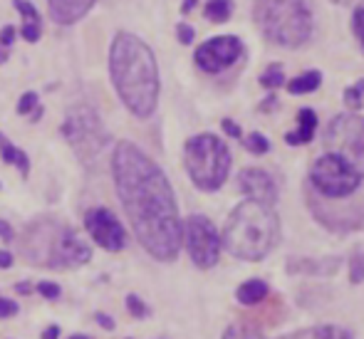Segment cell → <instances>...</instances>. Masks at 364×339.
I'll return each mask as SVG.
<instances>
[{"instance_id": "ab89813d", "label": "cell", "mask_w": 364, "mask_h": 339, "mask_svg": "<svg viewBox=\"0 0 364 339\" xmlns=\"http://www.w3.org/2000/svg\"><path fill=\"white\" fill-rule=\"evenodd\" d=\"M196 3L198 0H183V5H181V13L186 15V13H191L193 8H196Z\"/></svg>"}, {"instance_id": "3957f363", "label": "cell", "mask_w": 364, "mask_h": 339, "mask_svg": "<svg viewBox=\"0 0 364 339\" xmlns=\"http://www.w3.org/2000/svg\"><path fill=\"white\" fill-rule=\"evenodd\" d=\"M278 235L280 225L273 205H263L248 198L245 203L235 205V210L228 215L220 243L230 255L255 263L275 248Z\"/></svg>"}, {"instance_id": "60d3db41", "label": "cell", "mask_w": 364, "mask_h": 339, "mask_svg": "<svg viewBox=\"0 0 364 339\" xmlns=\"http://www.w3.org/2000/svg\"><path fill=\"white\" fill-rule=\"evenodd\" d=\"M275 104H278V99H275V97H270V99H265V102H263V107H260V109H263V112L275 109Z\"/></svg>"}, {"instance_id": "4dcf8cb0", "label": "cell", "mask_w": 364, "mask_h": 339, "mask_svg": "<svg viewBox=\"0 0 364 339\" xmlns=\"http://www.w3.org/2000/svg\"><path fill=\"white\" fill-rule=\"evenodd\" d=\"M15 315H18V302L3 300V297H0V320H5V317H15Z\"/></svg>"}, {"instance_id": "d590c367", "label": "cell", "mask_w": 364, "mask_h": 339, "mask_svg": "<svg viewBox=\"0 0 364 339\" xmlns=\"http://www.w3.org/2000/svg\"><path fill=\"white\" fill-rule=\"evenodd\" d=\"M0 238H3V243H10V240H13V228H10L5 220H0Z\"/></svg>"}, {"instance_id": "7a4b0ae2", "label": "cell", "mask_w": 364, "mask_h": 339, "mask_svg": "<svg viewBox=\"0 0 364 339\" xmlns=\"http://www.w3.org/2000/svg\"><path fill=\"white\" fill-rule=\"evenodd\" d=\"M109 70L127 109L139 119L151 117L159 102V68L144 40L132 33L117 35L109 53Z\"/></svg>"}, {"instance_id": "52a82bcc", "label": "cell", "mask_w": 364, "mask_h": 339, "mask_svg": "<svg viewBox=\"0 0 364 339\" xmlns=\"http://www.w3.org/2000/svg\"><path fill=\"white\" fill-rule=\"evenodd\" d=\"M310 183L315 188V193L332 201L347 198L360 188L362 173L357 171L352 163H347L342 156L327 151L325 156H320L310 168Z\"/></svg>"}, {"instance_id": "8992f818", "label": "cell", "mask_w": 364, "mask_h": 339, "mask_svg": "<svg viewBox=\"0 0 364 339\" xmlns=\"http://www.w3.org/2000/svg\"><path fill=\"white\" fill-rule=\"evenodd\" d=\"M183 161L191 181L201 191H218L230 171V151L218 136L198 134L186 141Z\"/></svg>"}, {"instance_id": "836d02e7", "label": "cell", "mask_w": 364, "mask_h": 339, "mask_svg": "<svg viewBox=\"0 0 364 339\" xmlns=\"http://www.w3.org/2000/svg\"><path fill=\"white\" fill-rule=\"evenodd\" d=\"M220 127H223V131H225V134H228V136L240 139V127L235 124L233 119H223V122H220Z\"/></svg>"}, {"instance_id": "ac0fdd59", "label": "cell", "mask_w": 364, "mask_h": 339, "mask_svg": "<svg viewBox=\"0 0 364 339\" xmlns=\"http://www.w3.org/2000/svg\"><path fill=\"white\" fill-rule=\"evenodd\" d=\"M320 85H322V75L317 70H310V72H305V75L290 80L288 92L290 95H307V92H315Z\"/></svg>"}, {"instance_id": "4fadbf2b", "label": "cell", "mask_w": 364, "mask_h": 339, "mask_svg": "<svg viewBox=\"0 0 364 339\" xmlns=\"http://www.w3.org/2000/svg\"><path fill=\"white\" fill-rule=\"evenodd\" d=\"M238 186L250 201H258L263 205H273L278 201V186L263 168H243L238 173Z\"/></svg>"}, {"instance_id": "cb8c5ba5", "label": "cell", "mask_w": 364, "mask_h": 339, "mask_svg": "<svg viewBox=\"0 0 364 339\" xmlns=\"http://www.w3.org/2000/svg\"><path fill=\"white\" fill-rule=\"evenodd\" d=\"M312 339H352V335L342 327H335V325H327V327H317Z\"/></svg>"}, {"instance_id": "e0dca14e", "label": "cell", "mask_w": 364, "mask_h": 339, "mask_svg": "<svg viewBox=\"0 0 364 339\" xmlns=\"http://www.w3.org/2000/svg\"><path fill=\"white\" fill-rule=\"evenodd\" d=\"M235 297H238V302H243V305H258V302H263L265 297H268V285H265L263 280H248L238 287Z\"/></svg>"}, {"instance_id": "e575fe53", "label": "cell", "mask_w": 364, "mask_h": 339, "mask_svg": "<svg viewBox=\"0 0 364 339\" xmlns=\"http://www.w3.org/2000/svg\"><path fill=\"white\" fill-rule=\"evenodd\" d=\"M95 320L100 322V325L105 327V330H109V332L114 330V320H112L109 315H102V312H97V315H95Z\"/></svg>"}, {"instance_id": "d4e9b609", "label": "cell", "mask_w": 364, "mask_h": 339, "mask_svg": "<svg viewBox=\"0 0 364 339\" xmlns=\"http://www.w3.org/2000/svg\"><path fill=\"white\" fill-rule=\"evenodd\" d=\"M362 95H364V80L357 82V85L352 87V90L345 92L347 107H352V109H360V107H362Z\"/></svg>"}, {"instance_id": "9a60e30c", "label": "cell", "mask_w": 364, "mask_h": 339, "mask_svg": "<svg viewBox=\"0 0 364 339\" xmlns=\"http://www.w3.org/2000/svg\"><path fill=\"white\" fill-rule=\"evenodd\" d=\"M315 131H317V114L305 107V109L297 112V129L288 131V134H285V141H288L290 146H302V144L312 141Z\"/></svg>"}, {"instance_id": "7bdbcfd3", "label": "cell", "mask_w": 364, "mask_h": 339, "mask_svg": "<svg viewBox=\"0 0 364 339\" xmlns=\"http://www.w3.org/2000/svg\"><path fill=\"white\" fill-rule=\"evenodd\" d=\"M8 63V48H0V65Z\"/></svg>"}, {"instance_id": "277c9868", "label": "cell", "mask_w": 364, "mask_h": 339, "mask_svg": "<svg viewBox=\"0 0 364 339\" xmlns=\"http://www.w3.org/2000/svg\"><path fill=\"white\" fill-rule=\"evenodd\" d=\"M23 255L33 265L45 268H77L92 260V248L75 235L73 228L53 218H40L25 233V243H20Z\"/></svg>"}, {"instance_id": "9c48e42d", "label": "cell", "mask_w": 364, "mask_h": 339, "mask_svg": "<svg viewBox=\"0 0 364 339\" xmlns=\"http://www.w3.org/2000/svg\"><path fill=\"white\" fill-rule=\"evenodd\" d=\"M183 238H186V248L196 268L208 270L218 263L220 255V238L218 230L206 215H191L183 225Z\"/></svg>"}, {"instance_id": "ee69618b", "label": "cell", "mask_w": 364, "mask_h": 339, "mask_svg": "<svg viewBox=\"0 0 364 339\" xmlns=\"http://www.w3.org/2000/svg\"><path fill=\"white\" fill-rule=\"evenodd\" d=\"M70 339H95V337H90V335H73Z\"/></svg>"}, {"instance_id": "d6986e66", "label": "cell", "mask_w": 364, "mask_h": 339, "mask_svg": "<svg viewBox=\"0 0 364 339\" xmlns=\"http://www.w3.org/2000/svg\"><path fill=\"white\" fill-rule=\"evenodd\" d=\"M230 13H233V0H208L206 10H203V15L211 23H225L230 18Z\"/></svg>"}, {"instance_id": "6da1fadb", "label": "cell", "mask_w": 364, "mask_h": 339, "mask_svg": "<svg viewBox=\"0 0 364 339\" xmlns=\"http://www.w3.org/2000/svg\"><path fill=\"white\" fill-rule=\"evenodd\" d=\"M112 173L117 196L124 205L136 240L151 258L161 263L176 260L183 240V225L166 173L132 141L117 144Z\"/></svg>"}, {"instance_id": "ba28073f", "label": "cell", "mask_w": 364, "mask_h": 339, "mask_svg": "<svg viewBox=\"0 0 364 339\" xmlns=\"http://www.w3.org/2000/svg\"><path fill=\"white\" fill-rule=\"evenodd\" d=\"M325 146L330 154L342 156L364 176V117L340 114L327 124Z\"/></svg>"}, {"instance_id": "30bf717a", "label": "cell", "mask_w": 364, "mask_h": 339, "mask_svg": "<svg viewBox=\"0 0 364 339\" xmlns=\"http://www.w3.org/2000/svg\"><path fill=\"white\" fill-rule=\"evenodd\" d=\"M63 134L68 136V141L75 149H82V156L100 151L107 139H109V134L102 129V122L97 119V114L92 109L70 112L68 122L63 124Z\"/></svg>"}, {"instance_id": "8d00e7d4", "label": "cell", "mask_w": 364, "mask_h": 339, "mask_svg": "<svg viewBox=\"0 0 364 339\" xmlns=\"http://www.w3.org/2000/svg\"><path fill=\"white\" fill-rule=\"evenodd\" d=\"M10 265H13V255H10L8 250H0V268L8 270Z\"/></svg>"}, {"instance_id": "44dd1931", "label": "cell", "mask_w": 364, "mask_h": 339, "mask_svg": "<svg viewBox=\"0 0 364 339\" xmlns=\"http://www.w3.org/2000/svg\"><path fill=\"white\" fill-rule=\"evenodd\" d=\"M223 339H265L258 330H253L250 325H230L223 332Z\"/></svg>"}, {"instance_id": "74e56055", "label": "cell", "mask_w": 364, "mask_h": 339, "mask_svg": "<svg viewBox=\"0 0 364 339\" xmlns=\"http://www.w3.org/2000/svg\"><path fill=\"white\" fill-rule=\"evenodd\" d=\"M58 337H60V327L58 325L48 327V330L43 332V339H58Z\"/></svg>"}, {"instance_id": "7c38bea8", "label": "cell", "mask_w": 364, "mask_h": 339, "mask_svg": "<svg viewBox=\"0 0 364 339\" xmlns=\"http://www.w3.org/2000/svg\"><path fill=\"white\" fill-rule=\"evenodd\" d=\"M243 55V43L235 35H220V38H211L196 50V65L203 72H223L228 70L235 60Z\"/></svg>"}, {"instance_id": "8fae6325", "label": "cell", "mask_w": 364, "mask_h": 339, "mask_svg": "<svg viewBox=\"0 0 364 339\" xmlns=\"http://www.w3.org/2000/svg\"><path fill=\"white\" fill-rule=\"evenodd\" d=\"M85 228L97 245L109 253H119L127 245V230L109 208H92L85 215Z\"/></svg>"}, {"instance_id": "f546056e", "label": "cell", "mask_w": 364, "mask_h": 339, "mask_svg": "<svg viewBox=\"0 0 364 339\" xmlns=\"http://www.w3.org/2000/svg\"><path fill=\"white\" fill-rule=\"evenodd\" d=\"M352 25H355V33L360 38L362 48H364V8H357L355 10V18H352Z\"/></svg>"}, {"instance_id": "f1b7e54d", "label": "cell", "mask_w": 364, "mask_h": 339, "mask_svg": "<svg viewBox=\"0 0 364 339\" xmlns=\"http://www.w3.org/2000/svg\"><path fill=\"white\" fill-rule=\"evenodd\" d=\"M38 292H40L43 297H48V300H58L60 292H63V290H60V285H55V282H40V285H38Z\"/></svg>"}, {"instance_id": "1f68e13d", "label": "cell", "mask_w": 364, "mask_h": 339, "mask_svg": "<svg viewBox=\"0 0 364 339\" xmlns=\"http://www.w3.org/2000/svg\"><path fill=\"white\" fill-rule=\"evenodd\" d=\"M176 33H178V40H181V45H191L193 43V28H191V25L181 23Z\"/></svg>"}, {"instance_id": "83f0119b", "label": "cell", "mask_w": 364, "mask_h": 339, "mask_svg": "<svg viewBox=\"0 0 364 339\" xmlns=\"http://www.w3.org/2000/svg\"><path fill=\"white\" fill-rule=\"evenodd\" d=\"M40 30H43V25L23 23V28H20V35H23V40H28V43H38V40H40Z\"/></svg>"}, {"instance_id": "f35d334b", "label": "cell", "mask_w": 364, "mask_h": 339, "mask_svg": "<svg viewBox=\"0 0 364 339\" xmlns=\"http://www.w3.org/2000/svg\"><path fill=\"white\" fill-rule=\"evenodd\" d=\"M15 292H18V295H30L33 287H30L28 282H18V285H15Z\"/></svg>"}, {"instance_id": "2e32d148", "label": "cell", "mask_w": 364, "mask_h": 339, "mask_svg": "<svg viewBox=\"0 0 364 339\" xmlns=\"http://www.w3.org/2000/svg\"><path fill=\"white\" fill-rule=\"evenodd\" d=\"M0 156H3L5 163H13V166H18V171L23 173V176H28V173H30L28 154H25L23 149L15 146V144L10 141L5 134H0Z\"/></svg>"}, {"instance_id": "4316f807", "label": "cell", "mask_w": 364, "mask_h": 339, "mask_svg": "<svg viewBox=\"0 0 364 339\" xmlns=\"http://www.w3.org/2000/svg\"><path fill=\"white\" fill-rule=\"evenodd\" d=\"M35 107H38V95L35 92H25L18 102V114H30Z\"/></svg>"}, {"instance_id": "b9f144b4", "label": "cell", "mask_w": 364, "mask_h": 339, "mask_svg": "<svg viewBox=\"0 0 364 339\" xmlns=\"http://www.w3.org/2000/svg\"><path fill=\"white\" fill-rule=\"evenodd\" d=\"M40 117H43V104H38V107H35V112H33V122H38Z\"/></svg>"}, {"instance_id": "5b68a950", "label": "cell", "mask_w": 364, "mask_h": 339, "mask_svg": "<svg viewBox=\"0 0 364 339\" xmlns=\"http://www.w3.org/2000/svg\"><path fill=\"white\" fill-rule=\"evenodd\" d=\"M255 23L280 48H302L312 35V13L305 0H258Z\"/></svg>"}, {"instance_id": "603a6c76", "label": "cell", "mask_w": 364, "mask_h": 339, "mask_svg": "<svg viewBox=\"0 0 364 339\" xmlns=\"http://www.w3.org/2000/svg\"><path fill=\"white\" fill-rule=\"evenodd\" d=\"M245 149H248L250 154H258V156H263V154L270 151V141L260 134V131H253V134L245 139Z\"/></svg>"}, {"instance_id": "ffe728a7", "label": "cell", "mask_w": 364, "mask_h": 339, "mask_svg": "<svg viewBox=\"0 0 364 339\" xmlns=\"http://www.w3.org/2000/svg\"><path fill=\"white\" fill-rule=\"evenodd\" d=\"M260 85L265 87V90H275V87L285 85V72L280 65H270L268 70L260 75Z\"/></svg>"}, {"instance_id": "5bb4252c", "label": "cell", "mask_w": 364, "mask_h": 339, "mask_svg": "<svg viewBox=\"0 0 364 339\" xmlns=\"http://www.w3.org/2000/svg\"><path fill=\"white\" fill-rule=\"evenodd\" d=\"M95 0H50V18L58 25H73L90 13Z\"/></svg>"}, {"instance_id": "484cf974", "label": "cell", "mask_w": 364, "mask_h": 339, "mask_svg": "<svg viewBox=\"0 0 364 339\" xmlns=\"http://www.w3.org/2000/svg\"><path fill=\"white\" fill-rule=\"evenodd\" d=\"M127 310L132 312V315L134 317H146L149 315V307L144 305V300H141V297H136V295H129L127 297Z\"/></svg>"}, {"instance_id": "d6a6232c", "label": "cell", "mask_w": 364, "mask_h": 339, "mask_svg": "<svg viewBox=\"0 0 364 339\" xmlns=\"http://www.w3.org/2000/svg\"><path fill=\"white\" fill-rule=\"evenodd\" d=\"M15 40V28L13 25H5L3 30H0V48H10Z\"/></svg>"}, {"instance_id": "7402d4cb", "label": "cell", "mask_w": 364, "mask_h": 339, "mask_svg": "<svg viewBox=\"0 0 364 339\" xmlns=\"http://www.w3.org/2000/svg\"><path fill=\"white\" fill-rule=\"evenodd\" d=\"M13 5H15V10L23 15V23L43 25V18H40V13L35 10V5L30 3V0H13Z\"/></svg>"}]
</instances>
